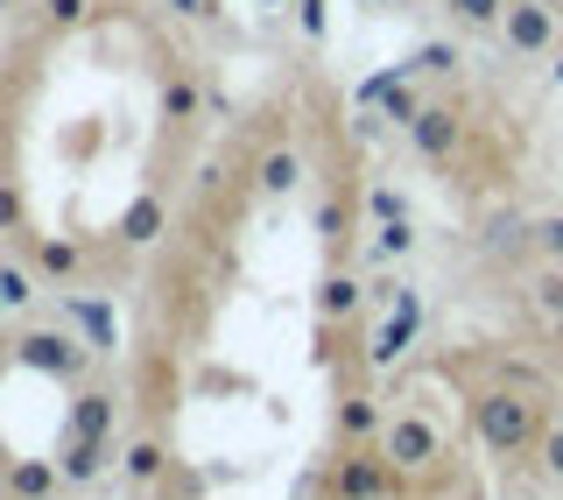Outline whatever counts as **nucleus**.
I'll use <instances>...</instances> for the list:
<instances>
[{"label":"nucleus","mask_w":563,"mask_h":500,"mask_svg":"<svg viewBox=\"0 0 563 500\" xmlns=\"http://www.w3.org/2000/svg\"><path fill=\"white\" fill-rule=\"evenodd\" d=\"M550 35H556V14L550 8H536V0L507 8V43H515V50H542Z\"/></svg>","instance_id":"nucleus-4"},{"label":"nucleus","mask_w":563,"mask_h":500,"mask_svg":"<svg viewBox=\"0 0 563 500\" xmlns=\"http://www.w3.org/2000/svg\"><path fill=\"white\" fill-rule=\"evenodd\" d=\"M339 423H345L352 437H366V431H374L380 416H374V402H345V409H339Z\"/></svg>","instance_id":"nucleus-19"},{"label":"nucleus","mask_w":563,"mask_h":500,"mask_svg":"<svg viewBox=\"0 0 563 500\" xmlns=\"http://www.w3.org/2000/svg\"><path fill=\"white\" fill-rule=\"evenodd\" d=\"M14 219H22V198H14V191L0 184V226H14Z\"/></svg>","instance_id":"nucleus-27"},{"label":"nucleus","mask_w":563,"mask_h":500,"mask_svg":"<svg viewBox=\"0 0 563 500\" xmlns=\"http://www.w3.org/2000/svg\"><path fill=\"white\" fill-rule=\"evenodd\" d=\"M99 466H106V437H70V444H64V466H57V472H64V479H92Z\"/></svg>","instance_id":"nucleus-7"},{"label":"nucleus","mask_w":563,"mask_h":500,"mask_svg":"<svg viewBox=\"0 0 563 500\" xmlns=\"http://www.w3.org/2000/svg\"><path fill=\"white\" fill-rule=\"evenodd\" d=\"M0 303H8V296H0Z\"/></svg>","instance_id":"nucleus-33"},{"label":"nucleus","mask_w":563,"mask_h":500,"mask_svg":"<svg viewBox=\"0 0 563 500\" xmlns=\"http://www.w3.org/2000/svg\"><path fill=\"white\" fill-rule=\"evenodd\" d=\"M0 296H8V303H29L35 290H29V275H22V268H0Z\"/></svg>","instance_id":"nucleus-20"},{"label":"nucleus","mask_w":563,"mask_h":500,"mask_svg":"<svg viewBox=\"0 0 563 500\" xmlns=\"http://www.w3.org/2000/svg\"><path fill=\"white\" fill-rule=\"evenodd\" d=\"M556 331H563V317H556Z\"/></svg>","instance_id":"nucleus-31"},{"label":"nucleus","mask_w":563,"mask_h":500,"mask_svg":"<svg viewBox=\"0 0 563 500\" xmlns=\"http://www.w3.org/2000/svg\"><path fill=\"white\" fill-rule=\"evenodd\" d=\"M409 338H416V296H401V311H395V317H387V325L374 331V346H366V360H374V367H395V352L409 346Z\"/></svg>","instance_id":"nucleus-5"},{"label":"nucleus","mask_w":563,"mask_h":500,"mask_svg":"<svg viewBox=\"0 0 563 500\" xmlns=\"http://www.w3.org/2000/svg\"><path fill=\"white\" fill-rule=\"evenodd\" d=\"M14 352H22L29 367H43V373H64V381H70V373L85 367V352L70 346L64 331H29V338H14Z\"/></svg>","instance_id":"nucleus-2"},{"label":"nucleus","mask_w":563,"mask_h":500,"mask_svg":"<svg viewBox=\"0 0 563 500\" xmlns=\"http://www.w3.org/2000/svg\"><path fill=\"white\" fill-rule=\"evenodd\" d=\"M374 219H380V226L401 219V198H395V191H374Z\"/></svg>","instance_id":"nucleus-26"},{"label":"nucleus","mask_w":563,"mask_h":500,"mask_svg":"<svg viewBox=\"0 0 563 500\" xmlns=\"http://www.w3.org/2000/svg\"><path fill=\"white\" fill-rule=\"evenodd\" d=\"M155 233H163V205H155V198H141V205H128V219H120V240L148 247Z\"/></svg>","instance_id":"nucleus-9"},{"label":"nucleus","mask_w":563,"mask_h":500,"mask_svg":"<svg viewBox=\"0 0 563 500\" xmlns=\"http://www.w3.org/2000/svg\"><path fill=\"white\" fill-rule=\"evenodd\" d=\"M556 78H563V64H556Z\"/></svg>","instance_id":"nucleus-30"},{"label":"nucleus","mask_w":563,"mask_h":500,"mask_svg":"<svg viewBox=\"0 0 563 500\" xmlns=\"http://www.w3.org/2000/svg\"><path fill=\"white\" fill-rule=\"evenodd\" d=\"M43 268H49V275H70V268H78V247H70V240H43Z\"/></svg>","instance_id":"nucleus-17"},{"label":"nucleus","mask_w":563,"mask_h":500,"mask_svg":"<svg viewBox=\"0 0 563 500\" xmlns=\"http://www.w3.org/2000/svg\"><path fill=\"white\" fill-rule=\"evenodd\" d=\"M457 57H451V50L444 43H430V50H422V57H416V70H451Z\"/></svg>","instance_id":"nucleus-24"},{"label":"nucleus","mask_w":563,"mask_h":500,"mask_svg":"<svg viewBox=\"0 0 563 500\" xmlns=\"http://www.w3.org/2000/svg\"><path fill=\"white\" fill-rule=\"evenodd\" d=\"M78 317H85V331H92L99 346H113V317H106V303H78Z\"/></svg>","instance_id":"nucleus-18"},{"label":"nucleus","mask_w":563,"mask_h":500,"mask_svg":"<svg viewBox=\"0 0 563 500\" xmlns=\"http://www.w3.org/2000/svg\"><path fill=\"white\" fill-rule=\"evenodd\" d=\"M380 106H387V120H416V113H422V106L409 99V78H395V85H387V99H380Z\"/></svg>","instance_id":"nucleus-15"},{"label":"nucleus","mask_w":563,"mask_h":500,"mask_svg":"<svg viewBox=\"0 0 563 500\" xmlns=\"http://www.w3.org/2000/svg\"><path fill=\"white\" fill-rule=\"evenodd\" d=\"M542 466H550V472L563 479V431H550V437H542Z\"/></svg>","instance_id":"nucleus-25"},{"label":"nucleus","mask_w":563,"mask_h":500,"mask_svg":"<svg viewBox=\"0 0 563 500\" xmlns=\"http://www.w3.org/2000/svg\"><path fill=\"white\" fill-rule=\"evenodd\" d=\"M352 303H360V282H324V317H352Z\"/></svg>","instance_id":"nucleus-13"},{"label":"nucleus","mask_w":563,"mask_h":500,"mask_svg":"<svg viewBox=\"0 0 563 500\" xmlns=\"http://www.w3.org/2000/svg\"><path fill=\"white\" fill-rule=\"evenodd\" d=\"M106 431H113V402L78 395V409H70V437H106Z\"/></svg>","instance_id":"nucleus-8"},{"label":"nucleus","mask_w":563,"mask_h":500,"mask_svg":"<svg viewBox=\"0 0 563 500\" xmlns=\"http://www.w3.org/2000/svg\"><path fill=\"white\" fill-rule=\"evenodd\" d=\"M85 8H92V0H49V22L70 29V22H85Z\"/></svg>","instance_id":"nucleus-21"},{"label":"nucleus","mask_w":563,"mask_h":500,"mask_svg":"<svg viewBox=\"0 0 563 500\" xmlns=\"http://www.w3.org/2000/svg\"><path fill=\"white\" fill-rule=\"evenodd\" d=\"M542 247H550V254L563 261V219H550V226H542Z\"/></svg>","instance_id":"nucleus-28"},{"label":"nucleus","mask_w":563,"mask_h":500,"mask_svg":"<svg viewBox=\"0 0 563 500\" xmlns=\"http://www.w3.org/2000/svg\"><path fill=\"white\" fill-rule=\"evenodd\" d=\"M380 479H387V472L374 466V458H352V466L339 472V493H345V500H374V493H380Z\"/></svg>","instance_id":"nucleus-10"},{"label":"nucleus","mask_w":563,"mask_h":500,"mask_svg":"<svg viewBox=\"0 0 563 500\" xmlns=\"http://www.w3.org/2000/svg\"><path fill=\"white\" fill-rule=\"evenodd\" d=\"M387 458H395L401 472L430 466V458H437V431H430V423H416V416H401L395 431H387Z\"/></svg>","instance_id":"nucleus-3"},{"label":"nucleus","mask_w":563,"mask_h":500,"mask_svg":"<svg viewBox=\"0 0 563 500\" xmlns=\"http://www.w3.org/2000/svg\"><path fill=\"white\" fill-rule=\"evenodd\" d=\"M409 134H416V149H422V155H451V141H457V120L444 113V106H422V113L409 120Z\"/></svg>","instance_id":"nucleus-6"},{"label":"nucleus","mask_w":563,"mask_h":500,"mask_svg":"<svg viewBox=\"0 0 563 500\" xmlns=\"http://www.w3.org/2000/svg\"><path fill=\"white\" fill-rule=\"evenodd\" d=\"M0 8H8V0H0Z\"/></svg>","instance_id":"nucleus-32"},{"label":"nucleus","mask_w":563,"mask_h":500,"mask_svg":"<svg viewBox=\"0 0 563 500\" xmlns=\"http://www.w3.org/2000/svg\"><path fill=\"white\" fill-rule=\"evenodd\" d=\"M169 8H184V14H205V0H169Z\"/></svg>","instance_id":"nucleus-29"},{"label":"nucleus","mask_w":563,"mask_h":500,"mask_svg":"<svg viewBox=\"0 0 563 500\" xmlns=\"http://www.w3.org/2000/svg\"><path fill=\"white\" fill-rule=\"evenodd\" d=\"M409 240H416L409 226H401V219H387V226H380V240H374V254H380V261H395V254H409Z\"/></svg>","instance_id":"nucleus-14"},{"label":"nucleus","mask_w":563,"mask_h":500,"mask_svg":"<svg viewBox=\"0 0 563 500\" xmlns=\"http://www.w3.org/2000/svg\"><path fill=\"white\" fill-rule=\"evenodd\" d=\"M296 176H303L296 155H268V163H261V184H268V191H296Z\"/></svg>","instance_id":"nucleus-12"},{"label":"nucleus","mask_w":563,"mask_h":500,"mask_svg":"<svg viewBox=\"0 0 563 500\" xmlns=\"http://www.w3.org/2000/svg\"><path fill=\"white\" fill-rule=\"evenodd\" d=\"M528 431H536L528 402H515V395H493V402H479V437L493 444V452H521Z\"/></svg>","instance_id":"nucleus-1"},{"label":"nucleus","mask_w":563,"mask_h":500,"mask_svg":"<svg viewBox=\"0 0 563 500\" xmlns=\"http://www.w3.org/2000/svg\"><path fill=\"white\" fill-rule=\"evenodd\" d=\"M457 14H465V22H493V14H500V0H451Z\"/></svg>","instance_id":"nucleus-23"},{"label":"nucleus","mask_w":563,"mask_h":500,"mask_svg":"<svg viewBox=\"0 0 563 500\" xmlns=\"http://www.w3.org/2000/svg\"><path fill=\"white\" fill-rule=\"evenodd\" d=\"M8 479H14V493H22V500H43L49 487H57V472H49V466H35V458H22V466H14Z\"/></svg>","instance_id":"nucleus-11"},{"label":"nucleus","mask_w":563,"mask_h":500,"mask_svg":"<svg viewBox=\"0 0 563 500\" xmlns=\"http://www.w3.org/2000/svg\"><path fill=\"white\" fill-rule=\"evenodd\" d=\"M536 303H542V311H550V317H563V275H550V282H536Z\"/></svg>","instance_id":"nucleus-22"},{"label":"nucleus","mask_w":563,"mask_h":500,"mask_svg":"<svg viewBox=\"0 0 563 500\" xmlns=\"http://www.w3.org/2000/svg\"><path fill=\"white\" fill-rule=\"evenodd\" d=\"M128 472L134 479H155V472H163V444H134V452H128Z\"/></svg>","instance_id":"nucleus-16"}]
</instances>
